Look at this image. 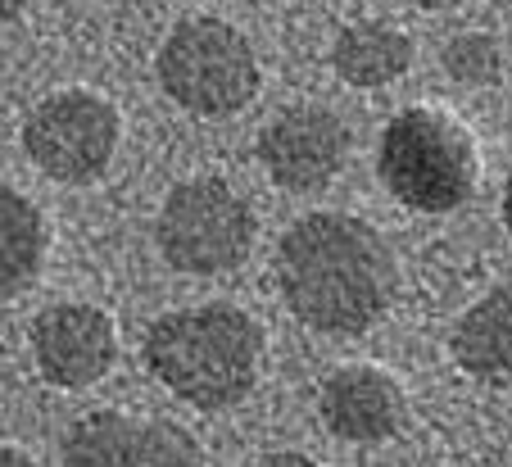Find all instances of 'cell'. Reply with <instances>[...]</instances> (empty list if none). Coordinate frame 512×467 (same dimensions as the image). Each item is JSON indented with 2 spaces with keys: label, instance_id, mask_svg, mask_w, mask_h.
Wrapping results in <instances>:
<instances>
[{
  "label": "cell",
  "instance_id": "obj_13",
  "mask_svg": "<svg viewBox=\"0 0 512 467\" xmlns=\"http://www.w3.org/2000/svg\"><path fill=\"white\" fill-rule=\"evenodd\" d=\"M46 263V218L23 191L0 182V300L28 291Z\"/></svg>",
  "mask_w": 512,
  "mask_h": 467
},
{
  "label": "cell",
  "instance_id": "obj_15",
  "mask_svg": "<svg viewBox=\"0 0 512 467\" xmlns=\"http://www.w3.org/2000/svg\"><path fill=\"white\" fill-rule=\"evenodd\" d=\"M263 467H322V463H313L309 454H290V449H286V454H272Z\"/></svg>",
  "mask_w": 512,
  "mask_h": 467
},
{
  "label": "cell",
  "instance_id": "obj_1",
  "mask_svg": "<svg viewBox=\"0 0 512 467\" xmlns=\"http://www.w3.org/2000/svg\"><path fill=\"white\" fill-rule=\"evenodd\" d=\"M281 300L322 336L377 327L399 291V259L372 223L354 214H304L277 245Z\"/></svg>",
  "mask_w": 512,
  "mask_h": 467
},
{
  "label": "cell",
  "instance_id": "obj_4",
  "mask_svg": "<svg viewBox=\"0 0 512 467\" xmlns=\"http://www.w3.org/2000/svg\"><path fill=\"white\" fill-rule=\"evenodd\" d=\"M159 87L173 105L200 118H227L245 109L259 91V59L241 28L227 19H182L164 37L155 59Z\"/></svg>",
  "mask_w": 512,
  "mask_h": 467
},
{
  "label": "cell",
  "instance_id": "obj_8",
  "mask_svg": "<svg viewBox=\"0 0 512 467\" xmlns=\"http://www.w3.org/2000/svg\"><path fill=\"white\" fill-rule=\"evenodd\" d=\"M349 159V132L331 109L290 105L259 132V164L281 191H322Z\"/></svg>",
  "mask_w": 512,
  "mask_h": 467
},
{
  "label": "cell",
  "instance_id": "obj_18",
  "mask_svg": "<svg viewBox=\"0 0 512 467\" xmlns=\"http://www.w3.org/2000/svg\"><path fill=\"white\" fill-rule=\"evenodd\" d=\"M499 214H503V227H508V236H512V177H508V186H503V205H499Z\"/></svg>",
  "mask_w": 512,
  "mask_h": 467
},
{
  "label": "cell",
  "instance_id": "obj_12",
  "mask_svg": "<svg viewBox=\"0 0 512 467\" xmlns=\"http://www.w3.org/2000/svg\"><path fill=\"white\" fill-rule=\"evenodd\" d=\"M408 64H413V37L381 19L349 23V28H340L336 46H331V69L349 87H363V91L399 82L408 73Z\"/></svg>",
  "mask_w": 512,
  "mask_h": 467
},
{
  "label": "cell",
  "instance_id": "obj_10",
  "mask_svg": "<svg viewBox=\"0 0 512 467\" xmlns=\"http://www.w3.org/2000/svg\"><path fill=\"white\" fill-rule=\"evenodd\" d=\"M318 413L331 436L349 445H381L390 440L408 418L404 386L386 368L372 363H345L336 368L318 390Z\"/></svg>",
  "mask_w": 512,
  "mask_h": 467
},
{
  "label": "cell",
  "instance_id": "obj_16",
  "mask_svg": "<svg viewBox=\"0 0 512 467\" xmlns=\"http://www.w3.org/2000/svg\"><path fill=\"white\" fill-rule=\"evenodd\" d=\"M32 0H0V23H14L23 10H28Z\"/></svg>",
  "mask_w": 512,
  "mask_h": 467
},
{
  "label": "cell",
  "instance_id": "obj_17",
  "mask_svg": "<svg viewBox=\"0 0 512 467\" xmlns=\"http://www.w3.org/2000/svg\"><path fill=\"white\" fill-rule=\"evenodd\" d=\"M0 467H37L23 449H0Z\"/></svg>",
  "mask_w": 512,
  "mask_h": 467
},
{
  "label": "cell",
  "instance_id": "obj_5",
  "mask_svg": "<svg viewBox=\"0 0 512 467\" xmlns=\"http://www.w3.org/2000/svg\"><path fill=\"white\" fill-rule=\"evenodd\" d=\"M155 245L168 268L186 277L236 273L254 250V209L223 177L173 186L155 218Z\"/></svg>",
  "mask_w": 512,
  "mask_h": 467
},
{
  "label": "cell",
  "instance_id": "obj_11",
  "mask_svg": "<svg viewBox=\"0 0 512 467\" xmlns=\"http://www.w3.org/2000/svg\"><path fill=\"white\" fill-rule=\"evenodd\" d=\"M454 359L467 377L485 381V386H512V282L494 286L485 300L458 318L454 327Z\"/></svg>",
  "mask_w": 512,
  "mask_h": 467
},
{
  "label": "cell",
  "instance_id": "obj_19",
  "mask_svg": "<svg viewBox=\"0 0 512 467\" xmlns=\"http://www.w3.org/2000/svg\"><path fill=\"white\" fill-rule=\"evenodd\" d=\"M417 10H454V5H463V0H413Z\"/></svg>",
  "mask_w": 512,
  "mask_h": 467
},
{
  "label": "cell",
  "instance_id": "obj_9",
  "mask_svg": "<svg viewBox=\"0 0 512 467\" xmlns=\"http://www.w3.org/2000/svg\"><path fill=\"white\" fill-rule=\"evenodd\" d=\"M118 331L96 304H50L32 322V363L59 390H87L114 368Z\"/></svg>",
  "mask_w": 512,
  "mask_h": 467
},
{
  "label": "cell",
  "instance_id": "obj_3",
  "mask_svg": "<svg viewBox=\"0 0 512 467\" xmlns=\"http://www.w3.org/2000/svg\"><path fill=\"white\" fill-rule=\"evenodd\" d=\"M377 168L399 205L417 214H454L463 200H472L481 155L458 118H449L445 109L413 105L386 123Z\"/></svg>",
  "mask_w": 512,
  "mask_h": 467
},
{
  "label": "cell",
  "instance_id": "obj_14",
  "mask_svg": "<svg viewBox=\"0 0 512 467\" xmlns=\"http://www.w3.org/2000/svg\"><path fill=\"white\" fill-rule=\"evenodd\" d=\"M499 41L490 32H458L445 46V69L463 87H490L499 78Z\"/></svg>",
  "mask_w": 512,
  "mask_h": 467
},
{
  "label": "cell",
  "instance_id": "obj_6",
  "mask_svg": "<svg viewBox=\"0 0 512 467\" xmlns=\"http://www.w3.org/2000/svg\"><path fill=\"white\" fill-rule=\"evenodd\" d=\"M118 109L105 96L68 87L46 96L23 123V150L28 159L64 186H87L114 164L118 150Z\"/></svg>",
  "mask_w": 512,
  "mask_h": 467
},
{
  "label": "cell",
  "instance_id": "obj_7",
  "mask_svg": "<svg viewBox=\"0 0 512 467\" xmlns=\"http://www.w3.org/2000/svg\"><path fill=\"white\" fill-rule=\"evenodd\" d=\"M64 467H204L200 440L168 418L118 409L82 413L59 440Z\"/></svg>",
  "mask_w": 512,
  "mask_h": 467
},
{
  "label": "cell",
  "instance_id": "obj_2",
  "mask_svg": "<svg viewBox=\"0 0 512 467\" xmlns=\"http://www.w3.org/2000/svg\"><path fill=\"white\" fill-rule=\"evenodd\" d=\"M141 354L168 395L218 413L241 404L259 381L263 327L236 304H195L155 318Z\"/></svg>",
  "mask_w": 512,
  "mask_h": 467
}]
</instances>
